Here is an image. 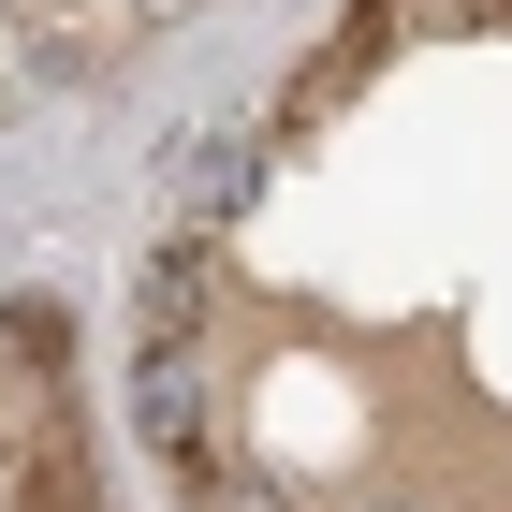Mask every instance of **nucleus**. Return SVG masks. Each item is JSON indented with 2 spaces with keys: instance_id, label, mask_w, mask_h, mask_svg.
<instances>
[{
  "instance_id": "2",
  "label": "nucleus",
  "mask_w": 512,
  "mask_h": 512,
  "mask_svg": "<svg viewBox=\"0 0 512 512\" xmlns=\"http://www.w3.org/2000/svg\"><path fill=\"white\" fill-rule=\"evenodd\" d=\"M191 498H205V512H293V498H264V483H220V469H191Z\"/></svg>"
},
{
  "instance_id": "1",
  "label": "nucleus",
  "mask_w": 512,
  "mask_h": 512,
  "mask_svg": "<svg viewBox=\"0 0 512 512\" xmlns=\"http://www.w3.org/2000/svg\"><path fill=\"white\" fill-rule=\"evenodd\" d=\"M191 322H205V235H176L147 278V352H191Z\"/></svg>"
}]
</instances>
